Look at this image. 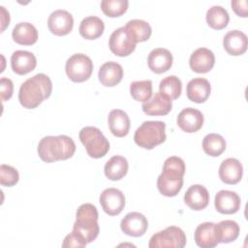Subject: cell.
I'll return each instance as SVG.
<instances>
[{"label": "cell", "instance_id": "1", "mask_svg": "<svg viewBox=\"0 0 248 248\" xmlns=\"http://www.w3.org/2000/svg\"><path fill=\"white\" fill-rule=\"evenodd\" d=\"M52 82L43 74H37L26 79L19 88L18 101L25 108H35L51 95Z\"/></svg>", "mask_w": 248, "mask_h": 248}, {"label": "cell", "instance_id": "2", "mask_svg": "<svg viewBox=\"0 0 248 248\" xmlns=\"http://www.w3.org/2000/svg\"><path fill=\"white\" fill-rule=\"evenodd\" d=\"M184 173V161L177 156L169 157L165 161L162 173L157 179L159 192L166 197L176 196L183 186Z\"/></svg>", "mask_w": 248, "mask_h": 248}, {"label": "cell", "instance_id": "3", "mask_svg": "<svg viewBox=\"0 0 248 248\" xmlns=\"http://www.w3.org/2000/svg\"><path fill=\"white\" fill-rule=\"evenodd\" d=\"M39 157L46 163L71 158L76 151V143L66 135L44 137L38 144Z\"/></svg>", "mask_w": 248, "mask_h": 248}, {"label": "cell", "instance_id": "4", "mask_svg": "<svg viewBox=\"0 0 248 248\" xmlns=\"http://www.w3.org/2000/svg\"><path fill=\"white\" fill-rule=\"evenodd\" d=\"M98 217V210L95 205L91 203L81 204L77 209L73 231L80 234L87 243L94 241L100 232Z\"/></svg>", "mask_w": 248, "mask_h": 248}, {"label": "cell", "instance_id": "5", "mask_svg": "<svg viewBox=\"0 0 248 248\" xmlns=\"http://www.w3.org/2000/svg\"><path fill=\"white\" fill-rule=\"evenodd\" d=\"M166 124L163 121H144L136 130L134 140L144 149H153L166 140Z\"/></svg>", "mask_w": 248, "mask_h": 248}, {"label": "cell", "instance_id": "6", "mask_svg": "<svg viewBox=\"0 0 248 248\" xmlns=\"http://www.w3.org/2000/svg\"><path fill=\"white\" fill-rule=\"evenodd\" d=\"M79 140L91 158H102L109 150V142L97 127L87 126L79 131Z\"/></svg>", "mask_w": 248, "mask_h": 248}, {"label": "cell", "instance_id": "7", "mask_svg": "<svg viewBox=\"0 0 248 248\" xmlns=\"http://www.w3.org/2000/svg\"><path fill=\"white\" fill-rule=\"evenodd\" d=\"M68 78L74 82H83L87 80L93 71V62L87 55L83 53H76L72 55L65 65Z\"/></svg>", "mask_w": 248, "mask_h": 248}, {"label": "cell", "instance_id": "8", "mask_svg": "<svg viewBox=\"0 0 248 248\" xmlns=\"http://www.w3.org/2000/svg\"><path fill=\"white\" fill-rule=\"evenodd\" d=\"M186 245L185 232L178 227L170 226L153 234L149 240V248L174 247L183 248Z\"/></svg>", "mask_w": 248, "mask_h": 248}, {"label": "cell", "instance_id": "9", "mask_svg": "<svg viewBox=\"0 0 248 248\" xmlns=\"http://www.w3.org/2000/svg\"><path fill=\"white\" fill-rule=\"evenodd\" d=\"M136 45L137 43L125 26L114 30L111 33L108 41V46L111 52L120 57L130 55L135 50Z\"/></svg>", "mask_w": 248, "mask_h": 248}, {"label": "cell", "instance_id": "10", "mask_svg": "<svg viewBox=\"0 0 248 248\" xmlns=\"http://www.w3.org/2000/svg\"><path fill=\"white\" fill-rule=\"evenodd\" d=\"M99 202L103 210L109 216L118 215L125 206V196L116 188H107L100 195Z\"/></svg>", "mask_w": 248, "mask_h": 248}, {"label": "cell", "instance_id": "11", "mask_svg": "<svg viewBox=\"0 0 248 248\" xmlns=\"http://www.w3.org/2000/svg\"><path fill=\"white\" fill-rule=\"evenodd\" d=\"M47 26L49 31L56 36L67 35L74 26L73 16L66 10H56L49 15Z\"/></svg>", "mask_w": 248, "mask_h": 248}, {"label": "cell", "instance_id": "12", "mask_svg": "<svg viewBox=\"0 0 248 248\" xmlns=\"http://www.w3.org/2000/svg\"><path fill=\"white\" fill-rule=\"evenodd\" d=\"M122 232L130 236L139 237L145 233L148 228L146 217L140 212H130L121 220Z\"/></svg>", "mask_w": 248, "mask_h": 248}, {"label": "cell", "instance_id": "13", "mask_svg": "<svg viewBox=\"0 0 248 248\" xmlns=\"http://www.w3.org/2000/svg\"><path fill=\"white\" fill-rule=\"evenodd\" d=\"M204 117L202 113L194 108H186L177 115L178 127L186 133H195L199 131L203 124Z\"/></svg>", "mask_w": 248, "mask_h": 248}, {"label": "cell", "instance_id": "14", "mask_svg": "<svg viewBox=\"0 0 248 248\" xmlns=\"http://www.w3.org/2000/svg\"><path fill=\"white\" fill-rule=\"evenodd\" d=\"M240 197L233 191L221 190L215 195L214 205L222 214H233L240 208Z\"/></svg>", "mask_w": 248, "mask_h": 248}, {"label": "cell", "instance_id": "15", "mask_svg": "<svg viewBox=\"0 0 248 248\" xmlns=\"http://www.w3.org/2000/svg\"><path fill=\"white\" fill-rule=\"evenodd\" d=\"M215 63V56L214 53L206 48V47H200L197 48L190 56L189 65L190 68L199 74H204L209 72Z\"/></svg>", "mask_w": 248, "mask_h": 248}, {"label": "cell", "instance_id": "16", "mask_svg": "<svg viewBox=\"0 0 248 248\" xmlns=\"http://www.w3.org/2000/svg\"><path fill=\"white\" fill-rule=\"evenodd\" d=\"M172 60V54L169 49L157 47L152 49L148 54L147 64L153 73L162 74L170 69Z\"/></svg>", "mask_w": 248, "mask_h": 248}, {"label": "cell", "instance_id": "17", "mask_svg": "<svg viewBox=\"0 0 248 248\" xmlns=\"http://www.w3.org/2000/svg\"><path fill=\"white\" fill-rule=\"evenodd\" d=\"M215 223L204 222L200 224L194 233L195 242L202 248H213L220 242L217 236Z\"/></svg>", "mask_w": 248, "mask_h": 248}, {"label": "cell", "instance_id": "18", "mask_svg": "<svg viewBox=\"0 0 248 248\" xmlns=\"http://www.w3.org/2000/svg\"><path fill=\"white\" fill-rule=\"evenodd\" d=\"M184 202L193 210H202L209 202V193L202 185H192L184 194Z\"/></svg>", "mask_w": 248, "mask_h": 248}, {"label": "cell", "instance_id": "19", "mask_svg": "<svg viewBox=\"0 0 248 248\" xmlns=\"http://www.w3.org/2000/svg\"><path fill=\"white\" fill-rule=\"evenodd\" d=\"M243 174V167L235 158H228L224 160L219 168V177L226 184L238 183Z\"/></svg>", "mask_w": 248, "mask_h": 248}, {"label": "cell", "instance_id": "20", "mask_svg": "<svg viewBox=\"0 0 248 248\" xmlns=\"http://www.w3.org/2000/svg\"><path fill=\"white\" fill-rule=\"evenodd\" d=\"M172 108L171 100L162 92H156L151 99L141 106L143 112L147 115H166Z\"/></svg>", "mask_w": 248, "mask_h": 248}, {"label": "cell", "instance_id": "21", "mask_svg": "<svg viewBox=\"0 0 248 248\" xmlns=\"http://www.w3.org/2000/svg\"><path fill=\"white\" fill-rule=\"evenodd\" d=\"M37 65L35 55L27 50H16L11 56V66L17 75H26L32 72Z\"/></svg>", "mask_w": 248, "mask_h": 248}, {"label": "cell", "instance_id": "22", "mask_svg": "<svg viewBox=\"0 0 248 248\" xmlns=\"http://www.w3.org/2000/svg\"><path fill=\"white\" fill-rule=\"evenodd\" d=\"M223 46L230 55H241L247 50V36L239 30H231L224 36Z\"/></svg>", "mask_w": 248, "mask_h": 248}, {"label": "cell", "instance_id": "23", "mask_svg": "<svg viewBox=\"0 0 248 248\" xmlns=\"http://www.w3.org/2000/svg\"><path fill=\"white\" fill-rule=\"evenodd\" d=\"M98 78L104 86H115L123 78V68L120 64L114 61L106 62L100 67Z\"/></svg>", "mask_w": 248, "mask_h": 248}, {"label": "cell", "instance_id": "24", "mask_svg": "<svg viewBox=\"0 0 248 248\" xmlns=\"http://www.w3.org/2000/svg\"><path fill=\"white\" fill-rule=\"evenodd\" d=\"M211 86L209 81L203 78H196L191 79L186 87L187 97L194 103H203L210 95Z\"/></svg>", "mask_w": 248, "mask_h": 248}, {"label": "cell", "instance_id": "25", "mask_svg": "<svg viewBox=\"0 0 248 248\" xmlns=\"http://www.w3.org/2000/svg\"><path fill=\"white\" fill-rule=\"evenodd\" d=\"M108 123L113 136L122 138L128 135L130 130V118L124 110L112 109L108 113Z\"/></svg>", "mask_w": 248, "mask_h": 248}, {"label": "cell", "instance_id": "26", "mask_svg": "<svg viewBox=\"0 0 248 248\" xmlns=\"http://www.w3.org/2000/svg\"><path fill=\"white\" fill-rule=\"evenodd\" d=\"M12 37L16 44L31 46L38 40V31L36 27L29 22H19L14 27Z\"/></svg>", "mask_w": 248, "mask_h": 248}, {"label": "cell", "instance_id": "27", "mask_svg": "<svg viewBox=\"0 0 248 248\" xmlns=\"http://www.w3.org/2000/svg\"><path fill=\"white\" fill-rule=\"evenodd\" d=\"M105 29L104 21L94 16L84 17L79 24V34L86 40H95L99 38Z\"/></svg>", "mask_w": 248, "mask_h": 248}, {"label": "cell", "instance_id": "28", "mask_svg": "<svg viewBox=\"0 0 248 248\" xmlns=\"http://www.w3.org/2000/svg\"><path fill=\"white\" fill-rule=\"evenodd\" d=\"M128 161L123 156H112L105 165V175L112 181L122 179L128 171Z\"/></svg>", "mask_w": 248, "mask_h": 248}, {"label": "cell", "instance_id": "29", "mask_svg": "<svg viewBox=\"0 0 248 248\" xmlns=\"http://www.w3.org/2000/svg\"><path fill=\"white\" fill-rule=\"evenodd\" d=\"M206 22L207 24L216 30H221L225 28L230 20V16L225 8L222 6H212L206 12Z\"/></svg>", "mask_w": 248, "mask_h": 248}, {"label": "cell", "instance_id": "30", "mask_svg": "<svg viewBox=\"0 0 248 248\" xmlns=\"http://www.w3.org/2000/svg\"><path fill=\"white\" fill-rule=\"evenodd\" d=\"M125 28L131 34L136 43L147 41L152 33V29L149 23L142 19L129 20L126 23Z\"/></svg>", "mask_w": 248, "mask_h": 248}, {"label": "cell", "instance_id": "31", "mask_svg": "<svg viewBox=\"0 0 248 248\" xmlns=\"http://www.w3.org/2000/svg\"><path fill=\"white\" fill-rule=\"evenodd\" d=\"M219 242L229 243L239 235V226L233 220H224L215 225Z\"/></svg>", "mask_w": 248, "mask_h": 248}, {"label": "cell", "instance_id": "32", "mask_svg": "<svg viewBox=\"0 0 248 248\" xmlns=\"http://www.w3.org/2000/svg\"><path fill=\"white\" fill-rule=\"evenodd\" d=\"M202 149L209 156H220L226 149L225 139L219 134H207L202 140Z\"/></svg>", "mask_w": 248, "mask_h": 248}, {"label": "cell", "instance_id": "33", "mask_svg": "<svg viewBox=\"0 0 248 248\" xmlns=\"http://www.w3.org/2000/svg\"><path fill=\"white\" fill-rule=\"evenodd\" d=\"M160 92L167 95L170 100H176L182 91L181 80L175 76H169L163 78L159 84Z\"/></svg>", "mask_w": 248, "mask_h": 248}, {"label": "cell", "instance_id": "34", "mask_svg": "<svg viewBox=\"0 0 248 248\" xmlns=\"http://www.w3.org/2000/svg\"><path fill=\"white\" fill-rule=\"evenodd\" d=\"M130 93L133 99L139 102H146L152 95V81L150 79L137 80L130 84Z\"/></svg>", "mask_w": 248, "mask_h": 248}, {"label": "cell", "instance_id": "35", "mask_svg": "<svg viewBox=\"0 0 248 248\" xmlns=\"http://www.w3.org/2000/svg\"><path fill=\"white\" fill-rule=\"evenodd\" d=\"M128 0H103L101 9L103 13L110 17L122 16L128 9Z\"/></svg>", "mask_w": 248, "mask_h": 248}, {"label": "cell", "instance_id": "36", "mask_svg": "<svg viewBox=\"0 0 248 248\" xmlns=\"http://www.w3.org/2000/svg\"><path fill=\"white\" fill-rule=\"evenodd\" d=\"M19 179L18 171L12 166L1 165L0 167V183L2 186L12 187L17 183Z\"/></svg>", "mask_w": 248, "mask_h": 248}, {"label": "cell", "instance_id": "37", "mask_svg": "<svg viewBox=\"0 0 248 248\" xmlns=\"http://www.w3.org/2000/svg\"><path fill=\"white\" fill-rule=\"evenodd\" d=\"M86 244L87 242L85 241V239L80 234L73 231L71 233L65 236L62 247H84L86 246Z\"/></svg>", "mask_w": 248, "mask_h": 248}, {"label": "cell", "instance_id": "38", "mask_svg": "<svg viewBox=\"0 0 248 248\" xmlns=\"http://www.w3.org/2000/svg\"><path fill=\"white\" fill-rule=\"evenodd\" d=\"M0 88H1V100L7 101L13 96L14 83L8 78H2L0 79Z\"/></svg>", "mask_w": 248, "mask_h": 248}, {"label": "cell", "instance_id": "39", "mask_svg": "<svg viewBox=\"0 0 248 248\" xmlns=\"http://www.w3.org/2000/svg\"><path fill=\"white\" fill-rule=\"evenodd\" d=\"M232 9L233 12L238 16L242 17L247 16V1L246 0H233L231 2Z\"/></svg>", "mask_w": 248, "mask_h": 248}, {"label": "cell", "instance_id": "40", "mask_svg": "<svg viewBox=\"0 0 248 248\" xmlns=\"http://www.w3.org/2000/svg\"><path fill=\"white\" fill-rule=\"evenodd\" d=\"M0 10H1V25H2L1 31H4L6 26L9 25L10 15H9V12H7L6 9L3 6L0 7Z\"/></svg>", "mask_w": 248, "mask_h": 248}]
</instances>
